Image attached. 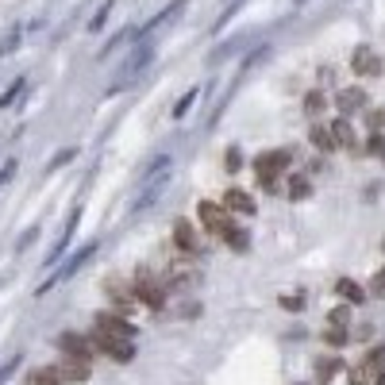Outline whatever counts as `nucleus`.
I'll use <instances>...</instances> for the list:
<instances>
[{
	"label": "nucleus",
	"mask_w": 385,
	"mask_h": 385,
	"mask_svg": "<svg viewBox=\"0 0 385 385\" xmlns=\"http://www.w3.org/2000/svg\"><path fill=\"white\" fill-rule=\"evenodd\" d=\"M166 185H170V158L162 154V158H154V166L147 170V181H143V189H139L135 204H131V216H143L150 204L166 193Z\"/></svg>",
	"instance_id": "obj_1"
},
{
	"label": "nucleus",
	"mask_w": 385,
	"mask_h": 385,
	"mask_svg": "<svg viewBox=\"0 0 385 385\" xmlns=\"http://www.w3.org/2000/svg\"><path fill=\"white\" fill-rule=\"evenodd\" d=\"M150 62H154V46H150V43L135 46V51H131L127 58L120 62V73H116V78H112V85H108V97H116V93L131 89V81H135V78H139V73L147 70Z\"/></svg>",
	"instance_id": "obj_2"
},
{
	"label": "nucleus",
	"mask_w": 385,
	"mask_h": 385,
	"mask_svg": "<svg viewBox=\"0 0 385 385\" xmlns=\"http://www.w3.org/2000/svg\"><path fill=\"white\" fill-rule=\"evenodd\" d=\"M97 250H100V243H97V239H93V243H85V247H78V250H73V255H70V258H65L62 266H58V274H51V278H46L43 285H39V297H43V293H51L54 285H62V281H70V278L78 274V270L85 266V262H89L93 255H97Z\"/></svg>",
	"instance_id": "obj_3"
},
{
	"label": "nucleus",
	"mask_w": 385,
	"mask_h": 385,
	"mask_svg": "<svg viewBox=\"0 0 385 385\" xmlns=\"http://www.w3.org/2000/svg\"><path fill=\"white\" fill-rule=\"evenodd\" d=\"M135 300H143L150 312H162V308H166V285L150 274L147 266L135 270Z\"/></svg>",
	"instance_id": "obj_4"
},
{
	"label": "nucleus",
	"mask_w": 385,
	"mask_h": 385,
	"mask_svg": "<svg viewBox=\"0 0 385 385\" xmlns=\"http://www.w3.org/2000/svg\"><path fill=\"white\" fill-rule=\"evenodd\" d=\"M196 216H201V228L209 231V236L228 239V231L236 228V223H231V212L223 209V204H216V201H201V204H196Z\"/></svg>",
	"instance_id": "obj_5"
},
{
	"label": "nucleus",
	"mask_w": 385,
	"mask_h": 385,
	"mask_svg": "<svg viewBox=\"0 0 385 385\" xmlns=\"http://www.w3.org/2000/svg\"><path fill=\"white\" fill-rule=\"evenodd\" d=\"M293 162V150H270V154L255 158V170H258V185L262 189H274V177Z\"/></svg>",
	"instance_id": "obj_6"
},
{
	"label": "nucleus",
	"mask_w": 385,
	"mask_h": 385,
	"mask_svg": "<svg viewBox=\"0 0 385 385\" xmlns=\"http://www.w3.org/2000/svg\"><path fill=\"white\" fill-rule=\"evenodd\" d=\"M93 332H100V335H116V339H131L135 343V324L127 320V316H120L116 308H112V312H100L97 320H93Z\"/></svg>",
	"instance_id": "obj_7"
},
{
	"label": "nucleus",
	"mask_w": 385,
	"mask_h": 385,
	"mask_svg": "<svg viewBox=\"0 0 385 385\" xmlns=\"http://www.w3.org/2000/svg\"><path fill=\"white\" fill-rule=\"evenodd\" d=\"M89 343H93V351H105L108 359H116V362H131V359H135V343H131V339H116V335L89 332Z\"/></svg>",
	"instance_id": "obj_8"
},
{
	"label": "nucleus",
	"mask_w": 385,
	"mask_h": 385,
	"mask_svg": "<svg viewBox=\"0 0 385 385\" xmlns=\"http://www.w3.org/2000/svg\"><path fill=\"white\" fill-rule=\"evenodd\" d=\"M54 374H58L62 385H85L93 378V366L81 362V359H65V354H62V359L54 362Z\"/></svg>",
	"instance_id": "obj_9"
},
{
	"label": "nucleus",
	"mask_w": 385,
	"mask_h": 385,
	"mask_svg": "<svg viewBox=\"0 0 385 385\" xmlns=\"http://www.w3.org/2000/svg\"><path fill=\"white\" fill-rule=\"evenodd\" d=\"M58 351L65 354V359H81V362H93V343L89 335H78V332H62L58 335Z\"/></svg>",
	"instance_id": "obj_10"
},
{
	"label": "nucleus",
	"mask_w": 385,
	"mask_h": 385,
	"mask_svg": "<svg viewBox=\"0 0 385 385\" xmlns=\"http://www.w3.org/2000/svg\"><path fill=\"white\" fill-rule=\"evenodd\" d=\"M78 220H81V204H73L70 209V220H65V231H62V239L54 243V250H51V258H46V266H54L65 250H70V239H73V231H78Z\"/></svg>",
	"instance_id": "obj_11"
},
{
	"label": "nucleus",
	"mask_w": 385,
	"mask_h": 385,
	"mask_svg": "<svg viewBox=\"0 0 385 385\" xmlns=\"http://www.w3.org/2000/svg\"><path fill=\"white\" fill-rule=\"evenodd\" d=\"M174 243L185 250V255H196V250H201V236H196V228H193L189 220H177L174 223Z\"/></svg>",
	"instance_id": "obj_12"
},
{
	"label": "nucleus",
	"mask_w": 385,
	"mask_h": 385,
	"mask_svg": "<svg viewBox=\"0 0 385 385\" xmlns=\"http://www.w3.org/2000/svg\"><path fill=\"white\" fill-rule=\"evenodd\" d=\"M185 4H189V0H174V4H166L162 12H158V16H150V20H147V27H139L135 35H143V39H147V35H150V31H158V27H162L166 20H174V16H181V12H185Z\"/></svg>",
	"instance_id": "obj_13"
},
{
	"label": "nucleus",
	"mask_w": 385,
	"mask_h": 385,
	"mask_svg": "<svg viewBox=\"0 0 385 385\" xmlns=\"http://www.w3.org/2000/svg\"><path fill=\"white\" fill-rule=\"evenodd\" d=\"M223 209L228 212H239V216H255V201H250V193H243V189H228L223 193Z\"/></svg>",
	"instance_id": "obj_14"
},
{
	"label": "nucleus",
	"mask_w": 385,
	"mask_h": 385,
	"mask_svg": "<svg viewBox=\"0 0 385 385\" xmlns=\"http://www.w3.org/2000/svg\"><path fill=\"white\" fill-rule=\"evenodd\" d=\"M327 131H332V143H335V147H347V150L359 147V139H354V127H351V120H347V116L332 120V127H327Z\"/></svg>",
	"instance_id": "obj_15"
},
{
	"label": "nucleus",
	"mask_w": 385,
	"mask_h": 385,
	"mask_svg": "<svg viewBox=\"0 0 385 385\" xmlns=\"http://www.w3.org/2000/svg\"><path fill=\"white\" fill-rule=\"evenodd\" d=\"M105 289H108L112 305H116L120 312H131V300H135V297L127 293V285H124V281H120V278H108V281H105Z\"/></svg>",
	"instance_id": "obj_16"
},
{
	"label": "nucleus",
	"mask_w": 385,
	"mask_h": 385,
	"mask_svg": "<svg viewBox=\"0 0 385 385\" xmlns=\"http://www.w3.org/2000/svg\"><path fill=\"white\" fill-rule=\"evenodd\" d=\"M335 105H339L343 116H351L354 108L366 105V93H362V89H343V93H335Z\"/></svg>",
	"instance_id": "obj_17"
},
{
	"label": "nucleus",
	"mask_w": 385,
	"mask_h": 385,
	"mask_svg": "<svg viewBox=\"0 0 385 385\" xmlns=\"http://www.w3.org/2000/svg\"><path fill=\"white\" fill-rule=\"evenodd\" d=\"M354 73H362V78H378L381 58H374L370 51H359V54H354Z\"/></svg>",
	"instance_id": "obj_18"
},
{
	"label": "nucleus",
	"mask_w": 385,
	"mask_h": 385,
	"mask_svg": "<svg viewBox=\"0 0 385 385\" xmlns=\"http://www.w3.org/2000/svg\"><path fill=\"white\" fill-rule=\"evenodd\" d=\"M335 293H339L347 305H362V300H366V289L354 285L351 278H339V281H335Z\"/></svg>",
	"instance_id": "obj_19"
},
{
	"label": "nucleus",
	"mask_w": 385,
	"mask_h": 385,
	"mask_svg": "<svg viewBox=\"0 0 385 385\" xmlns=\"http://www.w3.org/2000/svg\"><path fill=\"white\" fill-rule=\"evenodd\" d=\"M23 385H62L58 374H54V366H35V370H27Z\"/></svg>",
	"instance_id": "obj_20"
},
{
	"label": "nucleus",
	"mask_w": 385,
	"mask_h": 385,
	"mask_svg": "<svg viewBox=\"0 0 385 385\" xmlns=\"http://www.w3.org/2000/svg\"><path fill=\"white\" fill-rule=\"evenodd\" d=\"M339 370H343V362H339V359H316V381H320V385H327Z\"/></svg>",
	"instance_id": "obj_21"
},
{
	"label": "nucleus",
	"mask_w": 385,
	"mask_h": 385,
	"mask_svg": "<svg viewBox=\"0 0 385 385\" xmlns=\"http://www.w3.org/2000/svg\"><path fill=\"white\" fill-rule=\"evenodd\" d=\"M131 35H135V27H124V31H116V35H112V39H108L105 46H100V54H97V58H108V54H116L120 46H124V43L131 39Z\"/></svg>",
	"instance_id": "obj_22"
},
{
	"label": "nucleus",
	"mask_w": 385,
	"mask_h": 385,
	"mask_svg": "<svg viewBox=\"0 0 385 385\" xmlns=\"http://www.w3.org/2000/svg\"><path fill=\"white\" fill-rule=\"evenodd\" d=\"M20 39H23V23H12L4 31V39H0V54H12L16 46H20Z\"/></svg>",
	"instance_id": "obj_23"
},
{
	"label": "nucleus",
	"mask_w": 385,
	"mask_h": 385,
	"mask_svg": "<svg viewBox=\"0 0 385 385\" xmlns=\"http://www.w3.org/2000/svg\"><path fill=\"white\" fill-rule=\"evenodd\" d=\"M170 285H196L193 266H170Z\"/></svg>",
	"instance_id": "obj_24"
},
{
	"label": "nucleus",
	"mask_w": 385,
	"mask_h": 385,
	"mask_svg": "<svg viewBox=\"0 0 385 385\" xmlns=\"http://www.w3.org/2000/svg\"><path fill=\"white\" fill-rule=\"evenodd\" d=\"M112 8H116V0H105V4L97 8V12H93V20H89V31H100V27L108 23V12Z\"/></svg>",
	"instance_id": "obj_25"
},
{
	"label": "nucleus",
	"mask_w": 385,
	"mask_h": 385,
	"mask_svg": "<svg viewBox=\"0 0 385 385\" xmlns=\"http://www.w3.org/2000/svg\"><path fill=\"white\" fill-rule=\"evenodd\" d=\"M193 105H196V89H189V93H185V97L174 105V120H185V116H189V108H193Z\"/></svg>",
	"instance_id": "obj_26"
},
{
	"label": "nucleus",
	"mask_w": 385,
	"mask_h": 385,
	"mask_svg": "<svg viewBox=\"0 0 385 385\" xmlns=\"http://www.w3.org/2000/svg\"><path fill=\"white\" fill-rule=\"evenodd\" d=\"M73 158H78V147H65L62 154H54L51 162H46V174H54V170H58V166H65V162H73Z\"/></svg>",
	"instance_id": "obj_27"
},
{
	"label": "nucleus",
	"mask_w": 385,
	"mask_h": 385,
	"mask_svg": "<svg viewBox=\"0 0 385 385\" xmlns=\"http://www.w3.org/2000/svg\"><path fill=\"white\" fill-rule=\"evenodd\" d=\"M228 247L231 250H250V236H247V231H239V228H231L228 231Z\"/></svg>",
	"instance_id": "obj_28"
},
{
	"label": "nucleus",
	"mask_w": 385,
	"mask_h": 385,
	"mask_svg": "<svg viewBox=\"0 0 385 385\" xmlns=\"http://www.w3.org/2000/svg\"><path fill=\"white\" fill-rule=\"evenodd\" d=\"M266 54H270V46H255V51H250V54H247V62H243V65H239V73H247V70H255V65H258L262 58H266Z\"/></svg>",
	"instance_id": "obj_29"
},
{
	"label": "nucleus",
	"mask_w": 385,
	"mask_h": 385,
	"mask_svg": "<svg viewBox=\"0 0 385 385\" xmlns=\"http://www.w3.org/2000/svg\"><path fill=\"white\" fill-rule=\"evenodd\" d=\"M23 85H27V81H23V78H16L12 85L4 89V97H0V108H8V105H12V100L20 97V93H23Z\"/></svg>",
	"instance_id": "obj_30"
},
{
	"label": "nucleus",
	"mask_w": 385,
	"mask_h": 385,
	"mask_svg": "<svg viewBox=\"0 0 385 385\" xmlns=\"http://www.w3.org/2000/svg\"><path fill=\"white\" fill-rule=\"evenodd\" d=\"M312 143H316V150H332L335 143H332V131L327 127H312Z\"/></svg>",
	"instance_id": "obj_31"
},
{
	"label": "nucleus",
	"mask_w": 385,
	"mask_h": 385,
	"mask_svg": "<svg viewBox=\"0 0 385 385\" xmlns=\"http://www.w3.org/2000/svg\"><path fill=\"white\" fill-rule=\"evenodd\" d=\"M347 339H351V335H347L343 327H327V332H324V343H327V347H343Z\"/></svg>",
	"instance_id": "obj_32"
},
{
	"label": "nucleus",
	"mask_w": 385,
	"mask_h": 385,
	"mask_svg": "<svg viewBox=\"0 0 385 385\" xmlns=\"http://www.w3.org/2000/svg\"><path fill=\"white\" fill-rule=\"evenodd\" d=\"M20 362H23V359H20V354H16V359H8L4 366H0V385H4L8 378H12V374H16V370H20Z\"/></svg>",
	"instance_id": "obj_33"
},
{
	"label": "nucleus",
	"mask_w": 385,
	"mask_h": 385,
	"mask_svg": "<svg viewBox=\"0 0 385 385\" xmlns=\"http://www.w3.org/2000/svg\"><path fill=\"white\" fill-rule=\"evenodd\" d=\"M281 308H289V312H305V297H297V293L281 297Z\"/></svg>",
	"instance_id": "obj_34"
},
{
	"label": "nucleus",
	"mask_w": 385,
	"mask_h": 385,
	"mask_svg": "<svg viewBox=\"0 0 385 385\" xmlns=\"http://www.w3.org/2000/svg\"><path fill=\"white\" fill-rule=\"evenodd\" d=\"M35 239H39V223H35V228H27V231H23V236H20V243H16V250H27V247H31Z\"/></svg>",
	"instance_id": "obj_35"
},
{
	"label": "nucleus",
	"mask_w": 385,
	"mask_h": 385,
	"mask_svg": "<svg viewBox=\"0 0 385 385\" xmlns=\"http://www.w3.org/2000/svg\"><path fill=\"white\" fill-rule=\"evenodd\" d=\"M308 193H312V185H308V181H300V177H297L293 185H289V196H293V201H300V196H308Z\"/></svg>",
	"instance_id": "obj_36"
},
{
	"label": "nucleus",
	"mask_w": 385,
	"mask_h": 385,
	"mask_svg": "<svg viewBox=\"0 0 385 385\" xmlns=\"http://www.w3.org/2000/svg\"><path fill=\"white\" fill-rule=\"evenodd\" d=\"M223 166H228V174H236V170H239V166H243V154H239V150H236V147H231V150H228V158H223Z\"/></svg>",
	"instance_id": "obj_37"
},
{
	"label": "nucleus",
	"mask_w": 385,
	"mask_h": 385,
	"mask_svg": "<svg viewBox=\"0 0 385 385\" xmlns=\"http://www.w3.org/2000/svg\"><path fill=\"white\" fill-rule=\"evenodd\" d=\"M12 177H16V158H8V162L0 166V185H8Z\"/></svg>",
	"instance_id": "obj_38"
},
{
	"label": "nucleus",
	"mask_w": 385,
	"mask_h": 385,
	"mask_svg": "<svg viewBox=\"0 0 385 385\" xmlns=\"http://www.w3.org/2000/svg\"><path fill=\"white\" fill-rule=\"evenodd\" d=\"M351 381L354 385H366V381H370V366H359V370L351 374Z\"/></svg>",
	"instance_id": "obj_39"
},
{
	"label": "nucleus",
	"mask_w": 385,
	"mask_h": 385,
	"mask_svg": "<svg viewBox=\"0 0 385 385\" xmlns=\"http://www.w3.org/2000/svg\"><path fill=\"white\" fill-rule=\"evenodd\" d=\"M370 154L385 158V139H381V135H374V139H370Z\"/></svg>",
	"instance_id": "obj_40"
},
{
	"label": "nucleus",
	"mask_w": 385,
	"mask_h": 385,
	"mask_svg": "<svg viewBox=\"0 0 385 385\" xmlns=\"http://www.w3.org/2000/svg\"><path fill=\"white\" fill-rule=\"evenodd\" d=\"M324 108V93H312V97H308V112H312V116H316V112H320Z\"/></svg>",
	"instance_id": "obj_41"
},
{
	"label": "nucleus",
	"mask_w": 385,
	"mask_h": 385,
	"mask_svg": "<svg viewBox=\"0 0 385 385\" xmlns=\"http://www.w3.org/2000/svg\"><path fill=\"white\" fill-rule=\"evenodd\" d=\"M370 289H374V293H385V270H381L378 278H374V285H370Z\"/></svg>",
	"instance_id": "obj_42"
},
{
	"label": "nucleus",
	"mask_w": 385,
	"mask_h": 385,
	"mask_svg": "<svg viewBox=\"0 0 385 385\" xmlns=\"http://www.w3.org/2000/svg\"><path fill=\"white\" fill-rule=\"evenodd\" d=\"M297 4H300V0H297Z\"/></svg>",
	"instance_id": "obj_43"
}]
</instances>
